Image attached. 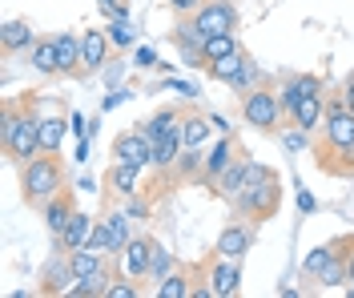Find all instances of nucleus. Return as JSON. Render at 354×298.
<instances>
[{
    "instance_id": "nucleus-48",
    "label": "nucleus",
    "mask_w": 354,
    "mask_h": 298,
    "mask_svg": "<svg viewBox=\"0 0 354 298\" xmlns=\"http://www.w3.org/2000/svg\"><path fill=\"white\" fill-rule=\"evenodd\" d=\"M298 209H302V214H314V198H310V194H298Z\"/></svg>"
},
{
    "instance_id": "nucleus-10",
    "label": "nucleus",
    "mask_w": 354,
    "mask_h": 298,
    "mask_svg": "<svg viewBox=\"0 0 354 298\" xmlns=\"http://www.w3.org/2000/svg\"><path fill=\"white\" fill-rule=\"evenodd\" d=\"M153 242L157 238H149V234H133L129 242H125V250L117 254L121 258V274L125 278H149V262H153Z\"/></svg>"
},
{
    "instance_id": "nucleus-41",
    "label": "nucleus",
    "mask_w": 354,
    "mask_h": 298,
    "mask_svg": "<svg viewBox=\"0 0 354 298\" xmlns=\"http://www.w3.org/2000/svg\"><path fill=\"white\" fill-rule=\"evenodd\" d=\"M165 4H169V12H174V17H194L205 0H165Z\"/></svg>"
},
{
    "instance_id": "nucleus-31",
    "label": "nucleus",
    "mask_w": 354,
    "mask_h": 298,
    "mask_svg": "<svg viewBox=\"0 0 354 298\" xmlns=\"http://www.w3.org/2000/svg\"><path fill=\"white\" fill-rule=\"evenodd\" d=\"M201 165H205V153H201V145L198 149H181V158H177V165H174V174L165 178V182H194V178H201Z\"/></svg>"
},
{
    "instance_id": "nucleus-46",
    "label": "nucleus",
    "mask_w": 354,
    "mask_h": 298,
    "mask_svg": "<svg viewBox=\"0 0 354 298\" xmlns=\"http://www.w3.org/2000/svg\"><path fill=\"white\" fill-rule=\"evenodd\" d=\"M346 270H351V282H354V234H346Z\"/></svg>"
},
{
    "instance_id": "nucleus-20",
    "label": "nucleus",
    "mask_w": 354,
    "mask_h": 298,
    "mask_svg": "<svg viewBox=\"0 0 354 298\" xmlns=\"http://www.w3.org/2000/svg\"><path fill=\"white\" fill-rule=\"evenodd\" d=\"M129 214H125V206H121V202H113L109 209H105V214H101V226L109 230V242H113V254H121L125 250V242H129L133 238V230H129Z\"/></svg>"
},
{
    "instance_id": "nucleus-29",
    "label": "nucleus",
    "mask_w": 354,
    "mask_h": 298,
    "mask_svg": "<svg viewBox=\"0 0 354 298\" xmlns=\"http://www.w3.org/2000/svg\"><path fill=\"white\" fill-rule=\"evenodd\" d=\"M245 48H238V53H230V57H218V61H209L205 65V73L214 77V81H221V85H234V77L242 73V65H245Z\"/></svg>"
},
{
    "instance_id": "nucleus-22",
    "label": "nucleus",
    "mask_w": 354,
    "mask_h": 298,
    "mask_svg": "<svg viewBox=\"0 0 354 298\" xmlns=\"http://www.w3.org/2000/svg\"><path fill=\"white\" fill-rule=\"evenodd\" d=\"M250 169H254V158H245V153H242V158H238V161H234V165H230V169L218 178L214 194H221L225 202H234V198L242 194V185H245V178H250Z\"/></svg>"
},
{
    "instance_id": "nucleus-15",
    "label": "nucleus",
    "mask_w": 354,
    "mask_h": 298,
    "mask_svg": "<svg viewBox=\"0 0 354 298\" xmlns=\"http://www.w3.org/2000/svg\"><path fill=\"white\" fill-rule=\"evenodd\" d=\"M137 178H141V169H137V165L113 161L109 174H105V194H109V202H125V198H133V194H141Z\"/></svg>"
},
{
    "instance_id": "nucleus-44",
    "label": "nucleus",
    "mask_w": 354,
    "mask_h": 298,
    "mask_svg": "<svg viewBox=\"0 0 354 298\" xmlns=\"http://www.w3.org/2000/svg\"><path fill=\"white\" fill-rule=\"evenodd\" d=\"M133 61H137L141 69H153V65H157V53H153V48H137V53H133Z\"/></svg>"
},
{
    "instance_id": "nucleus-50",
    "label": "nucleus",
    "mask_w": 354,
    "mask_h": 298,
    "mask_svg": "<svg viewBox=\"0 0 354 298\" xmlns=\"http://www.w3.org/2000/svg\"><path fill=\"white\" fill-rule=\"evenodd\" d=\"M346 295H351V298H354V282H346Z\"/></svg>"
},
{
    "instance_id": "nucleus-7",
    "label": "nucleus",
    "mask_w": 354,
    "mask_h": 298,
    "mask_svg": "<svg viewBox=\"0 0 354 298\" xmlns=\"http://www.w3.org/2000/svg\"><path fill=\"white\" fill-rule=\"evenodd\" d=\"M113 161H125V165H137V169H153V141L141 133V125L113 138Z\"/></svg>"
},
{
    "instance_id": "nucleus-49",
    "label": "nucleus",
    "mask_w": 354,
    "mask_h": 298,
    "mask_svg": "<svg viewBox=\"0 0 354 298\" xmlns=\"http://www.w3.org/2000/svg\"><path fill=\"white\" fill-rule=\"evenodd\" d=\"M125 97H129V93H109V97H105V109H117Z\"/></svg>"
},
{
    "instance_id": "nucleus-32",
    "label": "nucleus",
    "mask_w": 354,
    "mask_h": 298,
    "mask_svg": "<svg viewBox=\"0 0 354 298\" xmlns=\"http://www.w3.org/2000/svg\"><path fill=\"white\" fill-rule=\"evenodd\" d=\"M157 298H194V282H189V274H181V270L165 274L161 282H157Z\"/></svg>"
},
{
    "instance_id": "nucleus-6",
    "label": "nucleus",
    "mask_w": 354,
    "mask_h": 298,
    "mask_svg": "<svg viewBox=\"0 0 354 298\" xmlns=\"http://www.w3.org/2000/svg\"><path fill=\"white\" fill-rule=\"evenodd\" d=\"M198 282H205V286L214 290V298H230V295H238L242 266H238V258H221V254L214 250V258L201 262V278Z\"/></svg>"
},
{
    "instance_id": "nucleus-40",
    "label": "nucleus",
    "mask_w": 354,
    "mask_h": 298,
    "mask_svg": "<svg viewBox=\"0 0 354 298\" xmlns=\"http://www.w3.org/2000/svg\"><path fill=\"white\" fill-rule=\"evenodd\" d=\"M141 295V286H137V278H117V282H109V290H105V298H137Z\"/></svg>"
},
{
    "instance_id": "nucleus-8",
    "label": "nucleus",
    "mask_w": 354,
    "mask_h": 298,
    "mask_svg": "<svg viewBox=\"0 0 354 298\" xmlns=\"http://www.w3.org/2000/svg\"><path fill=\"white\" fill-rule=\"evenodd\" d=\"M238 158H242V145L230 138V133H221V138L214 141L209 149H205V165H201V178H198V182H205L209 189H214V185H218V178H221V174H225V169H230Z\"/></svg>"
},
{
    "instance_id": "nucleus-11",
    "label": "nucleus",
    "mask_w": 354,
    "mask_h": 298,
    "mask_svg": "<svg viewBox=\"0 0 354 298\" xmlns=\"http://www.w3.org/2000/svg\"><path fill=\"white\" fill-rule=\"evenodd\" d=\"M214 250H218L221 258H238V262H242L245 254L254 250V222H245V218H234L230 226H221L218 246H214Z\"/></svg>"
},
{
    "instance_id": "nucleus-37",
    "label": "nucleus",
    "mask_w": 354,
    "mask_h": 298,
    "mask_svg": "<svg viewBox=\"0 0 354 298\" xmlns=\"http://www.w3.org/2000/svg\"><path fill=\"white\" fill-rule=\"evenodd\" d=\"M109 41H113V48H129L133 45V28H129V17H109Z\"/></svg>"
},
{
    "instance_id": "nucleus-16",
    "label": "nucleus",
    "mask_w": 354,
    "mask_h": 298,
    "mask_svg": "<svg viewBox=\"0 0 354 298\" xmlns=\"http://www.w3.org/2000/svg\"><path fill=\"white\" fill-rule=\"evenodd\" d=\"M290 121H294L298 129H306V133H318V129H322V121H326V89L306 93V97L298 101V109L290 113Z\"/></svg>"
},
{
    "instance_id": "nucleus-35",
    "label": "nucleus",
    "mask_w": 354,
    "mask_h": 298,
    "mask_svg": "<svg viewBox=\"0 0 354 298\" xmlns=\"http://www.w3.org/2000/svg\"><path fill=\"white\" fill-rule=\"evenodd\" d=\"M254 85H262V73H258V65H254V57H245L242 73L234 77V85H230V89H234V93H238V97H242V93H250V89H254Z\"/></svg>"
},
{
    "instance_id": "nucleus-4",
    "label": "nucleus",
    "mask_w": 354,
    "mask_h": 298,
    "mask_svg": "<svg viewBox=\"0 0 354 298\" xmlns=\"http://www.w3.org/2000/svg\"><path fill=\"white\" fill-rule=\"evenodd\" d=\"M242 121L250 129H258V133H282V101H278V93L266 89V85H254L250 93H242Z\"/></svg>"
},
{
    "instance_id": "nucleus-17",
    "label": "nucleus",
    "mask_w": 354,
    "mask_h": 298,
    "mask_svg": "<svg viewBox=\"0 0 354 298\" xmlns=\"http://www.w3.org/2000/svg\"><path fill=\"white\" fill-rule=\"evenodd\" d=\"M73 209H77V198H73V189H61L53 202H44L41 206V214H44V226H48V234L61 242V234H65V226H68V218H73Z\"/></svg>"
},
{
    "instance_id": "nucleus-30",
    "label": "nucleus",
    "mask_w": 354,
    "mask_h": 298,
    "mask_svg": "<svg viewBox=\"0 0 354 298\" xmlns=\"http://www.w3.org/2000/svg\"><path fill=\"white\" fill-rule=\"evenodd\" d=\"M109 282H113V270L105 266V270H97V274H88V278H77L73 290H68V298H105Z\"/></svg>"
},
{
    "instance_id": "nucleus-3",
    "label": "nucleus",
    "mask_w": 354,
    "mask_h": 298,
    "mask_svg": "<svg viewBox=\"0 0 354 298\" xmlns=\"http://www.w3.org/2000/svg\"><path fill=\"white\" fill-rule=\"evenodd\" d=\"M61 189H65V165H61L57 153H37L32 161L21 165V198L32 209L53 202Z\"/></svg>"
},
{
    "instance_id": "nucleus-45",
    "label": "nucleus",
    "mask_w": 354,
    "mask_h": 298,
    "mask_svg": "<svg viewBox=\"0 0 354 298\" xmlns=\"http://www.w3.org/2000/svg\"><path fill=\"white\" fill-rule=\"evenodd\" d=\"M338 93H342V101H346V105L354 109V73L346 77V81H342V89H338Z\"/></svg>"
},
{
    "instance_id": "nucleus-27",
    "label": "nucleus",
    "mask_w": 354,
    "mask_h": 298,
    "mask_svg": "<svg viewBox=\"0 0 354 298\" xmlns=\"http://www.w3.org/2000/svg\"><path fill=\"white\" fill-rule=\"evenodd\" d=\"M88 234H93V218H88L85 209H73L65 234H61V250H77V246H85Z\"/></svg>"
},
{
    "instance_id": "nucleus-1",
    "label": "nucleus",
    "mask_w": 354,
    "mask_h": 298,
    "mask_svg": "<svg viewBox=\"0 0 354 298\" xmlns=\"http://www.w3.org/2000/svg\"><path fill=\"white\" fill-rule=\"evenodd\" d=\"M314 158H318V169L330 178L354 174V109L342 101V93L326 97V121H322Z\"/></svg>"
},
{
    "instance_id": "nucleus-25",
    "label": "nucleus",
    "mask_w": 354,
    "mask_h": 298,
    "mask_svg": "<svg viewBox=\"0 0 354 298\" xmlns=\"http://www.w3.org/2000/svg\"><path fill=\"white\" fill-rule=\"evenodd\" d=\"M342 250H346V234H342V238H330V242H322V246H314V250L306 254V262H302V274L314 282V278H318V270H322L326 262H334Z\"/></svg>"
},
{
    "instance_id": "nucleus-38",
    "label": "nucleus",
    "mask_w": 354,
    "mask_h": 298,
    "mask_svg": "<svg viewBox=\"0 0 354 298\" xmlns=\"http://www.w3.org/2000/svg\"><path fill=\"white\" fill-rule=\"evenodd\" d=\"M85 246H88V250H97V254H105V258H117V254H113V242H109V230L101 226V218L93 222V234H88Z\"/></svg>"
},
{
    "instance_id": "nucleus-34",
    "label": "nucleus",
    "mask_w": 354,
    "mask_h": 298,
    "mask_svg": "<svg viewBox=\"0 0 354 298\" xmlns=\"http://www.w3.org/2000/svg\"><path fill=\"white\" fill-rule=\"evenodd\" d=\"M314 282H318V286H330V290H334V286H346V282H351V270H346V250L338 254L334 262H326V266L318 270Z\"/></svg>"
},
{
    "instance_id": "nucleus-2",
    "label": "nucleus",
    "mask_w": 354,
    "mask_h": 298,
    "mask_svg": "<svg viewBox=\"0 0 354 298\" xmlns=\"http://www.w3.org/2000/svg\"><path fill=\"white\" fill-rule=\"evenodd\" d=\"M230 206L238 209V218L254 222V226L266 222V218H274L278 206H282V178H278V169L254 161V169H250V178H245L242 194H238Z\"/></svg>"
},
{
    "instance_id": "nucleus-33",
    "label": "nucleus",
    "mask_w": 354,
    "mask_h": 298,
    "mask_svg": "<svg viewBox=\"0 0 354 298\" xmlns=\"http://www.w3.org/2000/svg\"><path fill=\"white\" fill-rule=\"evenodd\" d=\"M238 48H242V41H238L234 32H218V37H205L201 53H205V65H209V61H218V57H230V53H238Z\"/></svg>"
},
{
    "instance_id": "nucleus-24",
    "label": "nucleus",
    "mask_w": 354,
    "mask_h": 298,
    "mask_svg": "<svg viewBox=\"0 0 354 298\" xmlns=\"http://www.w3.org/2000/svg\"><path fill=\"white\" fill-rule=\"evenodd\" d=\"M32 45H37V32H32V24L21 21V17L0 28V48H4V53H28Z\"/></svg>"
},
{
    "instance_id": "nucleus-12",
    "label": "nucleus",
    "mask_w": 354,
    "mask_h": 298,
    "mask_svg": "<svg viewBox=\"0 0 354 298\" xmlns=\"http://www.w3.org/2000/svg\"><path fill=\"white\" fill-rule=\"evenodd\" d=\"M318 89H326L318 73H294V77H282V85H278V101H282V113L290 117L294 109H298V101H302L306 93H318Z\"/></svg>"
},
{
    "instance_id": "nucleus-39",
    "label": "nucleus",
    "mask_w": 354,
    "mask_h": 298,
    "mask_svg": "<svg viewBox=\"0 0 354 298\" xmlns=\"http://www.w3.org/2000/svg\"><path fill=\"white\" fill-rule=\"evenodd\" d=\"M278 138H282V145H286L290 153H302V149H306V141H310V133H306V129H298V125L290 121V125L282 129V133H278Z\"/></svg>"
},
{
    "instance_id": "nucleus-19",
    "label": "nucleus",
    "mask_w": 354,
    "mask_h": 298,
    "mask_svg": "<svg viewBox=\"0 0 354 298\" xmlns=\"http://www.w3.org/2000/svg\"><path fill=\"white\" fill-rule=\"evenodd\" d=\"M181 121H185V109L181 105H165V109H157L153 117L141 121V133L149 141H157V138H165V133H174V129H181Z\"/></svg>"
},
{
    "instance_id": "nucleus-36",
    "label": "nucleus",
    "mask_w": 354,
    "mask_h": 298,
    "mask_svg": "<svg viewBox=\"0 0 354 298\" xmlns=\"http://www.w3.org/2000/svg\"><path fill=\"white\" fill-rule=\"evenodd\" d=\"M165 274H174V254L165 250L161 242H153V262H149V278H153V282H161Z\"/></svg>"
},
{
    "instance_id": "nucleus-5",
    "label": "nucleus",
    "mask_w": 354,
    "mask_h": 298,
    "mask_svg": "<svg viewBox=\"0 0 354 298\" xmlns=\"http://www.w3.org/2000/svg\"><path fill=\"white\" fill-rule=\"evenodd\" d=\"M0 145H4V158L17 161V165H24V161H32L37 153H41V117L32 113V101L21 109L17 129L0 141Z\"/></svg>"
},
{
    "instance_id": "nucleus-13",
    "label": "nucleus",
    "mask_w": 354,
    "mask_h": 298,
    "mask_svg": "<svg viewBox=\"0 0 354 298\" xmlns=\"http://www.w3.org/2000/svg\"><path fill=\"white\" fill-rule=\"evenodd\" d=\"M109 53H113V41H109L105 28H85V32H81V65H85V77L105 69Z\"/></svg>"
},
{
    "instance_id": "nucleus-42",
    "label": "nucleus",
    "mask_w": 354,
    "mask_h": 298,
    "mask_svg": "<svg viewBox=\"0 0 354 298\" xmlns=\"http://www.w3.org/2000/svg\"><path fill=\"white\" fill-rule=\"evenodd\" d=\"M97 8L105 17H129V0H97Z\"/></svg>"
},
{
    "instance_id": "nucleus-47",
    "label": "nucleus",
    "mask_w": 354,
    "mask_h": 298,
    "mask_svg": "<svg viewBox=\"0 0 354 298\" xmlns=\"http://www.w3.org/2000/svg\"><path fill=\"white\" fill-rule=\"evenodd\" d=\"M209 125H214L218 133H230V121H225V113H209Z\"/></svg>"
},
{
    "instance_id": "nucleus-23",
    "label": "nucleus",
    "mask_w": 354,
    "mask_h": 298,
    "mask_svg": "<svg viewBox=\"0 0 354 298\" xmlns=\"http://www.w3.org/2000/svg\"><path fill=\"white\" fill-rule=\"evenodd\" d=\"M53 37H57L61 77H85V65H81V37H73V32H53Z\"/></svg>"
},
{
    "instance_id": "nucleus-28",
    "label": "nucleus",
    "mask_w": 354,
    "mask_h": 298,
    "mask_svg": "<svg viewBox=\"0 0 354 298\" xmlns=\"http://www.w3.org/2000/svg\"><path fill=\"white\" fill-rule=\"evenodd\" d=\"M209 113H185V121H181V145L185 149H198V145H205L209 141Z\"/></svg>"
},
{
    "instance_id": "nucleus-18",
    "label": "nucleus",
    "mask_w": 354,
    "mask_h": 298,
    "mask_svg": "<svg viewBox=\"0 0 354 298\" xmlns=\"http://www.w3.org/2000/svg\"><path fill=\"white\" fill-rule=\"evenodd\" d=\"M28 65L41 77H61V57H57V37H37V45L28 48Z\"/></svg>"
},
{
    "instance_id": "nucleus-14",
    "label": "nucleus",
    "mask_w": 354,
    "mask_h": 298,
    "mask_svg": "<svg viewBox=\"0 0 354 298\" xmlns=\"http://www.w3.org/2000/svg\"><path fill=\"white\" fill-rule=\"evenodd\" d=\"M73 282H77V274H73V262H68V250L65 254H53L48 262H44V274H41V295H68L73 290Z\"/></svg>"
},
{
    "instance_id": "nucleus-43",
    "label": "nucleus",
    "mask_w": 354,
    "mask_h": 298,
    "mask_svg": "<svg viewBox=\"0 0 354 298\" xmlns=\"http://www.w3.org/2000/svg\"><path fill=\"white\" fill-rule=\"evenodd\" d=\"M165 89H177L181 93V97H189V101H194V97H198V85H189V81H165Z\"/></svg>"
},
{
    "instance_id": "nucleus-21",
    "label": "nucleus",
    "mask_w": 354,
    "mask_h": 298,
    "mask_svg": "<svg viewBox=\"0 0 354 298\" xmlns=\"http://www.w3.org/2000/svg\"><path fill=\"white\" fill-rule=\"evenodd\" d=\"M181 149H185V145H181V129H174V133H165V138L153 141V169L161 174V178H169V174H174Z\"/></svg>"
},
{
    "instance_id": "nucleus-26",
    "label": "nucleus",
    "mask_w": 354,
    "mask_h": 298,
    "mask_svg": "<svg viewBox=\"0 0 354 298\" xmlns=\"http://www.w3.org/2000/svg\"><path fill=\"white\" fill-rule=\"evenodd\" d=\"M73 121V117H68ZM61 113H53V117H41V153H61V145H65V138H68V125Z\"/></svg>"
},
{
    "instance_id": "nucleus-9",
    "label": "nucleus",
    "mask_w": 354,
    "mask_h": 298,
    "mask_svg": "<svg viewBox=\"0 0 354 298\" xmlns=\"http://www.w3.org/2000/svg\"><path fill=\"white\" fill-rule=\"evenodd\" d=\"M194 21L205 37H218V32H238V8H234V0H205L198 12H194Z\"/></svg>"
}]
</instances>
